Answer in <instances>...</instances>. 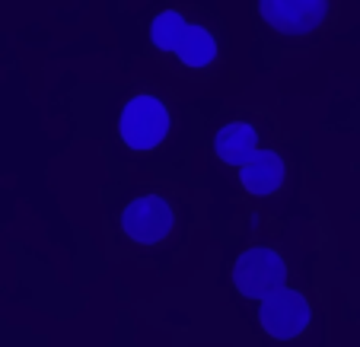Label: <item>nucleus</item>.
<instances>
[{
	"instance_id": "9d476101",
	"label": "nucleus",
	"mask_w": 360,
	"mask_h": 347,
	"mask_svg": "<svg viewBox=\"0 0 360 347\" xmlns=\"http://www.w3.org/2000/svg\"><path fill=\"white\" fill-rule=\"evenodd\" d=\"M306 4H328V0H306Z\"/></svg>"
},
{
	"instance_id": "f03ea898",
	"label": "nucleus",
	"mask_w": 360,
	"mask_h": 347,
	"mask_svg": "<svg viewBox=\"0 0 360 347\" xmlns=\"http://www.w3.org/2000/svg\"><path fill=\"white\" fill-rule=\"evenodd\" d=\"M118 131H122L124 143L131 150H153L169 131V112L153 96H134L124 105Z\"/></svg>"
},
{
	"instance_id": "7ed1b4c3",
	"label": "nucleus",
	"mask_w": 360,
	"mask_h": 347,
	"mask_svg": "<svg viewBox=\"0 0 360 347\" xmlns=\"http://www.w3.org/2000/svg\"><path fill=\"white\" fill-rule=\"evenodd\" d=\"M309 319H313V309H309L306 296L303 293H297V290H287V287L284 290H278L274 296H268V300L262 303V309H259L262 328H265L271 338H278V341L297 338L300 332H306Z\"/></svg>"
},
{
	"instance_id": "39448f33",
	"label": "nucleus",
	"mask_w": 360,
	"mask_h": 347,
	"mask_svg": "<svg viewBox=\"0 0 360 347\" xmlns=\"http://www.w3.org/2000/svg\"><path fill=\"white\" fill-rule=\"evenodd\" d=\"M328 4H306V0H259V13L278 32L306 35L326 20Z\"/></svg>"
},
{
	"instance_id": "20e7f679",
	"label": "nucleus",
	"mask_w": 360,
	"mask_h": 347,
	"mask_svg": "<svg viewBox=\"0 0 360 347\" xmlns=\"http://www.w3.org/2000/svg\"><path fill=\"white\" fill-rule=\"evenodd\" d=\"M172 220H176L172 217V207L157 195L137 197V201H131L122 214L124 233H128L134 242H143V245H153L163 236H169Z\"/></svg>"
},
{
	"instance_id": "f257e3e1",
	"label": "nucleus",
	"mask_w": 360,
	"mask_h": 347,
	"mask_svg": "<svg viewBox=\"0 0 360 347\" xmlns=\"http://www.w3.org/2000/svg\"><path fill=\"white\" fill-rule=\"evenodd\" d=\"M233 284L239 287L243 296L265 303L268 296L284 290L287 265L278 252H271V249H249V252L239 255L236 268H233Z\"/></svg>"
},
{
	"instance_id": "0eeeda50",
	"label": "nucleus",
	"mask_w": 360,
	"mask_h": 347,
	"mask_svg": "<svg viewBox=\"0 0 360 347\" xmlns=\"http://www.w3.org/2000/svg\"><path fill=\"white\" fill-rule=\"evenodd\" d=\"M214 147H217V157L224 159V163L230 166H245L255 153H259V134H255V128L252 124H226L224 131L217 134V140H214Z\"/></svg>"
},
{
	"instance_id": "1a4fd4ad",
	"label": "nucleus",
	"mask_w": 360,
	"mask_h": 347,
	"mask_svg": "<svg viewBox=\"0 0 360 347\" xmlns=\"http://www.w3.org/2000/svg\"><path fill=\"white\" fill-rule=\"evenodd\" d=\"M185 29H188V22H185L176 10H166V13H160L157 20H153L150 39H153V45H157L160 51H176L182 35H185Z\"/></svg>"
},
{
	"instance_id": "423d86ee",
	"label": "nucleus",
	"mask_w": 360,
	"mask_h": 347,
	"mask_svg": "<svg viewBox=\"0 0 360 347\" xmlns=\"http://www.w3.org/2000/svg\"><path fill=\"white\" fill-rule=\"evenodd\" d=\"M284 182V159L271 150H259L243 166V185L252 195H271Z\"/></svg>"
},
{
	"instance_id": "6e6552de",
	"label": "nucleus",
	"mask_w": 360,
	"mask_h": 347,
	"mask_svg": "<svg viewBox=\"0 0 360 347\" xmlns=\"http://www.w3.org/2000/svg\"><path fill=\"white\" fill-rule=\"evenodd\" d=\"M176 55L188 67H204V64H211L214 55H217V41H214V35L204 26H188L176 48Z\"/></svg>"
}]
</instances>
